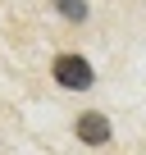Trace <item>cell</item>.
Instances as JSON below:
<instances>
[{
	"instance_id": "cell-1",
	"label": "cell",
	"mask_w": 146,
	"mask_h": 155,
	"mask_svg": "<svg viewBox=\"0 0 146 155\" xmlns=\"http://www.w3.org/2000/svg\"><path fill=\"white\" fill-rule=\"evenodd\" d=\"M50 73H55V82L68 87V91H87V87L96 82V73H91V64H87L82 55H59V59L50 64Z\"/></svg>"
},
{
	"instance_id": "cell-2",
	"label": "cell",
	"mask_w": 146,
	"mask_h": 155,
	"mask_svg": "<svg viewBox=\"0 0 146 155\" xmlns=\"http://www.w3.org/2000/svg\"><path fill=\"white\" fill-rule=\"evenodd\" d=\"M78 137H82L87 146H105V141H110V119L96 114V110L78 114Z\"/></svg>"
},
{
	"instance_id": "cell-3",
	"label": "cell",
	"mask_w": 146,
	"mask_h": 155,
	"mask_svg": "<svg viewBox=\"0 0 146 155\" xmlns=\"http://www.w3.org/2000/svg\"><path fill=\"white\" fill-rule=\"evenodd\" d=\"M50 5H55L64 18H73V23H82V18H87V0H50Z\"/></svg>"
}]
</instances>
